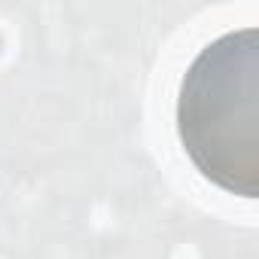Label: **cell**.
<instances>
[{"mask_svg": "<svg viewBox=\"0 0 259 259\" xmlns=\"http://www.w3.org/2000/svg\"><path fill=\"white\" fill-rule=\"evenodd\" d=\"M177 128L204 177L235 195L259 183V34L232 31L213 40L183 76Z\"/></svg>", "mask_w": 259, "mask_h": 259, "instance_id": "6da1fadb", "label": "cell"}]
</instances>
